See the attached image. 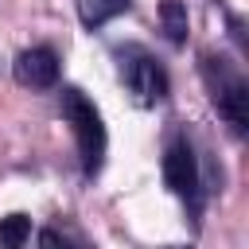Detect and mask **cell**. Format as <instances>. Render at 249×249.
Here are the masks:
<instances>
[{
	"mask_svg": "<svg viewBox=\"0 0 249 249\" xmlns=\"http://www.w3.org/2000/svg\"><path fill=\"white\" fill-rule=\"evenodd\" d=\"M198 70H202V82L210 89V101L218 105V113L226 117V124L241 136L249 128V82L241 78V70L222 58V54H202L198 58Z\"/></svg>",
	"mask_w": 249,
	"mask_h": 249,
	"instance_id": "6da1fadb",
	"label": "cell"
},
{
	"mask_svg": "<svg viewBox=\"0 0 249 249\" xmlns=\"http://www.w3.org/2000/svg\"><path fill=\"white\" fill-rule=\"evenodd\" d=\"M62 117L70 121L74 128V140H78V156H82V171L86 175H97L101 171V160H105V124H101V113L93 109V101L66 86L62 89Z\"/></svg>",
	"mask_w": 249,
	"mask_h": 249,
	"instance_id": "7a4b0ae2",
	"label": "cell"
},
{
	"mask_svg": "<svg viewBox=\"0 0 249 249\" xmlns=\"http://www.w3.org/2000/svg\"><path fill=\"white\" fill-rule=\"evenodd\" d=\"M163 179L167 187L191 206V214H198V202H202V187H198V163H195V152L183 136H175L163 152Z\"/></svg>",
	"mask_w": 249,
	"mask_h": 249,
	"instance_id": "3957f363",
	"label": "cell"
},
{
	"mask_svg": "<svg viewBox=\"0 0 249 249\" xmlns=\"http://www.w3.org/2000/svg\"><path fill=\"white\" fill-rule=\"evenodd\" d=\"M124 82H128V89L136 93L140 105H160L167 97V89H171L167 70L156 58H148V54H136V58L124 62Z\"/></svg>",
	"mask_w": 249,
	"mask_h": 249,
	"instance_id": "277c9868",
	"label": "cell"
},
{
	"mask_svg": "<svg viewBox=\"0 0 249 249\" xmlns=\"http://www.w3.org/2000/svg\"><path fill=\"white\" fill-rule=\"evenodd\" d=\"M12 74L19 86L27 89H51L58 82V54L51 47H31V51H19L16 62H12Z\"/></svg>",
	"mask_w": 249,
	"mask_h": 249,
	"instance_id": "5b68a950",
	"label": "cell"
},
{
	"mask_svg": "<svg viewBox=\"0 0 249 249\" xmlns=\"http://www.w3.org/2000/svg\"><path fill=\"white\" fill-rule=\"evenodd\" d=\"M160 23H163V31H167V39H171L175 47L187 43L191 19H187V4H183V0H163V4H160Z\"/></svg>",
	"mask_w": 249,
	"mask_h": 249,
	"instance_id": "8992f818",
	"label": "cell"
},
{
	"mask_svg": "<svg viewBox=\"0 0 249 249\" xmlns=\"http://www.w3.org/2000/svg\"><path fill=\"white\" fill-rule=\"evenodd\" d=\"M124 8H128V0H78V16L86 27H101L113 16H121Z\"/></svg>",
	"mask_w": 249,
	"mask_h": 249,
	"instance_id": "52a82bcc",
	"label": "cell"
},
{
	"mask_svg": "<svg viewBox=\"0 0 249 249\" xmlns=\"http://www.w3.org/2000/svg\"><path fill=\"white\" fill-rule=\"evenodd\" d=\"M31 237V222L23 214H8L0 218V249H23Z\"/></svg>",
	"mask_w": 249,
	"mask_h": 249,
	"instance_id": "ba28073f",
	"label": "cell"
},
{
	"mask_svg": "<svg viewBox=\"0 0 249 249\" xmlns=\"http://www.w3.org/2000/svg\"><path fill=\"white\" fill-rule=\"evenodd\" d=\"M39 249H82L74 237H66V233H58V230H43L39 233Z\"/></svg>",
	"mask_w": 249,
	"mask_h": 249,
	"instance_id": "9c48e42d",
	"label": "cell"
},
{
	"mask_svg": "<svg viewBox=\"0 0 249 249\" xmlns=\"http://www.w3.org/2000/svg\"><path fill=\"white\" fill-rule=\"evenodd\" d=\"M171 249H179V245H171Z\"/></svg>",
	"mask_w": 249,
	"mask_h": 249,
	"instance_id": "30bf717a",
	"label": "cell"
}]
</instances>
